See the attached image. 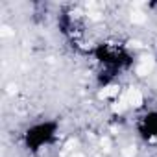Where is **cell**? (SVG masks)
I'll list each match as a JSON object with an SVG mask.
<instances>
[{
  "mask_svg": "<svg viewBox=\"0 0 157 157\" xmlns=\"http://www.w3.org/2000/svg\"><path fill=\"white\" fill-rule=\"evenodd\" d=\"M124 100H126L128 107H133V109H137V107H140L144 104V96L137 87H129L126 91V94H124Z\"/></svg>",
  "mask_w": 157,
  "mask_h": 157,
  "instance_id": "obj_1",
  "label": "cell"
},
{
  "mask_svg": "<svg viewBox=\"0 0 157 157\" xmlns=\"http://www.w3.org/2000/svg\"><path fill=\"white\" fill-rule=\"evenodd\" d=\"M155 67V59L153 57H140L139 59V65H137V74L139 76H148Z\"/></svg>",
  "mask_w": 157,
  "mask_h": 157,
  "instance_id": "obj_2",
  "label": "cell"
},
{
  "mask_svg": "<svg viewBox=\"0 0 157 157\" xmlns=\"http://www.w3.org/2000/svg\"><path fill=\"white\" fill-rule=\"evenodd\" d=\"M118 94H120V87L118 85H107V87L102 89L100 98L102 100H109V98H118Z\"/></svg>",
  "mask_w": 157,
  "mask_h": 157,
  "instance_id": "obj_3",
  "label": "cell"
},
{
  "mask_svg": "<svg viewBox=\"0 0 157 157\" xmlns=\"http://www.w3.org/2000/svg\"><path fill=\"white\" fill-rule=\"evenodd\" d=\"M131 21H133V22H144V21H146V15L140 13V11H133V13H131Z\"/></svg>",
  "mask_w": 157,
  "mask_h": 157,
  "instance_id": "obj_4",
  "label": "cell"
},
{
  "mask_svg": "<svg viewBox=\"0 0 157 157\" xmlns=\"http://www.w3.org/2000/svg\"><path fill=\"white\" fill-rule=\"evenodd\" d=\"M135 153V148H126V150H122V155H126V157H131Z\"/></svg>",
  "mask_w": 157,
  "mask_h": 157,
  "instance_id": "obj_5",
  "label": "cell"
},
{
  "mask_svg": "<svg viewBox=\"0 0 157 157\" xmlns=\"http://www.w3.org/2000/svg\"><path fill=\"white\" fill-rule=\"evenodd\" d=\"M72 157H83V155H82V153H74Z\"/></svg>",
  "mask_w": 157,
  "mask_h": 157,
  "instance_id": "obj_6",
  "label": "cell"
}]
</instances>
